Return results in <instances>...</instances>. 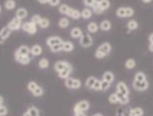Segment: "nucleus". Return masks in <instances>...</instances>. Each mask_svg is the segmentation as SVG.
Returning <instances> with one entry per match:
<instances>
[{"label": "nucleus", "mask_w": 153, "mask_h": 116, "mask_svg": "<svg viewBox=\"0 0 153 116\" xmlns=\"http://www.w3.org/2000/svg\"><path fill=\"white\" fill-rule=\"evenodd\" d=\"M100 29L102 30V31H104V32H108V31H111L112 30V22L109 21V20H103L102 22H101V24H100Z\"/></svg>", "instance_id": "obj_22"}, {"label": "nucleus", "mask_w": 153, "mask_h": 116, "mask_svg": "<svg viewBox=\"0 0 153 116\" xmlns=\"http://www.w3.org/2000/svg\"><path fill=\"white\" fill-rule=\"evenodd\" d=\"M14 59H16V62H19L21 65H29L32 60L31 56H23V55H19V54H16L14 53Z\"/></svg>", "instance_id": "obj_13"}, {"label": "nucleus", "mask_w": 153, "mask_h": 116, "mask_svg": "<svg viewBox=\"0 0 153 116\" xmlns=\"http://www.w3.org/2000/svg\"><path fill=\"white\" fill-rule=\"evenodd\" d=\"M139 28V23H138L137 20L130 19L127 22V30L129 32H132V31H136V30Z\"/></svg>", "instance_id": "obj_21"}, {"label": "nucleus", "mask_w": 153, "mask_h": 116, "mask_svg": "<svg viewBox=\"0 0 153 116\" xmlns=\"http://www.w3.org/2000/svg\"><path fill=\"white\" fill-rule=\"evenodd\" d=\"M74 116H86V114H85V112H82V113L74 114Z\"/></svg>", "instance_id": "obj_50"}, {"label": "nucleus", "mask_w": 153, "mask_h": 116, "mask_svg": "<svg viewBox=\"0 0 153 116\" xmlns=\"http://www.w3.org/2000/svg\"><path fill=\"white\" fill-rule=\"evenodd\" d=\"M2 105H3V97L0 95V106H2Z\"/></svg>", "instance_id": "obj_52"}, {"label": "nucleus", "mask_w": 153, "mask_h": 116, "mask_svg": "<svg viewBox=\"0 0 153 116\" xmlns=\"http://www.w3.org/2000/svg\"><path fill=\"white\" fill-rule=\"evenodd\" d=\"M89 109H90V102L88 100L79 101V102L74 105V113L78 114V113H82V112H86V111H89Z\"/></svg>", "instance_id": "obj_6"}, {"label": "nucleus", "mask_w": 153, "mask_h": 116, "mask_svg": "<svg viewBox=\"0 0 153 116\" xmlns=\"http://www.w3.org/2000/svg\"><path fill=\"white\" fill-rule=\"evenodd\" d=\"M86 30H88V33H90V34H95V33L99 32L100 25L96 22L92 21V22H90L89 24H88V26H86Z\"/></svg>", "instance_id": "obj_18"}, {"label": "nucleus", "mask_w": 153, "mask_h": 116, "mask_svg": "<svg viewBox=\"0 0 153 116\" xmlns=\"http://www.w3.org/2000/svg\"><path fill=\"white\" fill-rule=\"evenodd\" d=\"M150 87V83L148 81L147 74L143 71H137L132 80V88L138 92H144Z\"/></svg>", "instance_id": "obj_1"}, {"label": "nucleus", "mask_w": 153, "mask_h": 116, "mask_svg": "<svg viewBox=\"0 0 153 116\" xmlns=\"http://www.w3.org/2000/svg\"><path fill=\"white\" fill-rule=\"evenodd\" d=\"M102 80H104V81H106V82H108V83L112 84L113 82L115 81L114 72H112V71H109V70L105 71V72L103 74V76H102Z\"/></svg>", "instance_id": "obj_17"}, {"label": "nucleus", "mask_w": 153, "mask_h": 116, "mask_svg": "<svg viewBox=\"0 0 153 116\" xmlns=\"http://www.w3.org/2000/svg\"><path fill=\"white\" fill-rule=\"evenodd\" d=\"M92 8V11L94 14H102L104 11L101 9V7H100V3H99V0H95V2L93 3V6L91 7Z\"/></svg>", "instance_id": "obj_31"}, {"label": "nucleus", "mask_w": 153, "mask_h": 116, "mask_svg": "<svg viewBox=\"0 0 153 116\" xmlns=\"http://www.w3.org/2000/svg\"><path fill=\"white\" fill-rule=\"evenodd\" d=\"M80 46L83 48H89L93 45V39L92 36L90 35V33H83L82 36L79 39Z\"/></svg>", "instance_id": "obj_5"}, {"label": "nucleus", "mask_w": 153, "mask_h": 116, "mask_svg": "<svg viewBox=\"0 0 153 116\" xmlns=\"http://www.w3.org/2000/svg\"><path fill=\"white\" fill-rule=\"evenodd\" d=\"M101 88H102V80H96V82L94 83V86H93L92 90L94 91H101Z\"/></svg>", "instance_id": "obj_41"}, {"label": "nucleus", "mask_w": 153, "mask_h": 116, "mask_svg": "<svg viewBox=\"0 0 153 116\" xmlns=\"http://www.w3.org/2000/svg\"><path fill=\"white\" fill-rule=\"evenodd\" d=\"M38 2L42 3V4H45V3H48L49 2V0H37Z\"/></svg>", "instance_id": "obj_49"}, {"label": "nucleus", "mask_w": 153, "mask_h": 116, "mask_svg": "<svg viewBox=\"0 0 153 116\" xmlns=\"http://www.w3.org/2000/svg\"><path fill=\"white\" fill-rule=\"evenodd\" d=\"M82 34H83V31L81 28H79V26H74V28H72L70 31V36L74 39H79L80 37L82 36Z\"/></svg>", "instance_id": "obj_16"}, {"label": "nucleus", "mask_w": 153, "mask_h": 116, "mask_svg": "<svg viewBox=\"0 0 153 116\" xmlns=\"http://www.w3.org/2000/svg\"><path fill=\"white\" fill-rule=\"evenodd\" d=\"M108 102L111 104H119V101H118V97L116 92L115 93H112L111 95L108 97Z\"/></svg>", "instance_id": "obj_40"}, {"label": "nucleus", "mask_w": 153, "mask_h": 116, "mask_svg": "<svg viewBox=\"0 0 153 116\" xmlns=\"http://www.w3.org/2000/svg\"><path fill=\"white\" fill-rule=\"evenodd\" d=\"M67 16L74 20H79L81 18V11H79L78 9H74V8H70L67 13Z\"/></svg>", "instance_id": "obj_19"}, {"label": "nucleus", "mask_w": 153, "mask_h": 116, "mask_svg": "<svg viewBox=\"0 0 153 116\" xmlns=\"http://www.w3.org/2000/svg\"><path fill=\"white\" fill-rule=\"evenodd\" d=\"M136 65H137V62H136V60H134V58H128L127 60L125 61V67L128 70H132L136 67Z\"/></svg>", "instance_id": "obj_30"}, {"label": "nucleus", "mask_w": 153, "mask_h": 116, "mask_svg": "<svg viewBox=\"0 0 153 116\" xmlns=\"http://www.w3.org/2000/svg\"><path fill=\"white\" fill-rule=\"evenodd\" d=\"M69 67H71V64L66 60H58V61H56L54 65V69L57 74L60 72V71L65 70V69H67V68H69Z\"/></svg>", "instance_id": "obj_11"}, {"label": "nucleus", "mask_w": 153, "mask_h": 116, "mask_svg": "<svg viewBox=\"0 0 153 116\" xmlns=\"http://www.w3.org/2000/svg\"><path fill=\"white\" fill-rule=\"evenodd\" d=\"M134 14V10L131 7H119L116 10V16L119 19H127V18H132Z\"/></svg>", "instance_id": "obj_3"}, {"label": "nucleus", "mask_w": 153, "mask_h": 116, "mask_svg": "<svg viewBox=\"0 0 153 116\" xmlns=\"http://www.w3.org/2000/svg\"><path fill=\"white\" fill-rule=\"evenodd\" d=\"M42 53H43V47L39 44H35L31 47V55L34 56V57L42 55Z\"/></svg>", "instance_id": "obj_23"}, {"label": "nucleus", "mask_w": 153, "mask_h": 116, "mask_svg": "<svg viewBox=\"0 0 153 116\" xmlns=\"http://www.w3.org/2000/svg\"><path fill=\"white\" fill-rule=\"evenodd\" d=\"M49 25H51V21H49L47 18H42L41 22L38 24V26H39L41 29H47V28H49Z\"/></svg>", "instance_id": "obj_36"}, {"label": "nucleus", "mask_w": 153, "mask_h": 116, "mask_svg": "<svg viewBox=\"0 0 153 116\" xmlns=\"http://www.w3.org/2000/svg\"><path fill=\"white\" fill-rule=\"evenodd\" d=\"M143 3H146V4H148V3H151L153 1V0H141Z\"/></svg>", "instance_id": "obj_51"}, {"label": "nucleus", "mask_w": 153, "mask_h": 116, "mask_svg": "<svg viewBox=\"0 0 153 116\" xmlns=\"http://www.w3.org/2000/svg\"><path fill=\"white\" fill-rule=\"evenodd\" d=\"M91 116H104L102 113H95V114H93V115H91Z\"/></svg>", "instance_id": "obj_55"}, {"label": "nucleus", "mask_w": 153, "mask_h": 116, "mask_svg": "<svg viewBox=\"0 0 153 116\" xmlns=\"http://www.w3.org/2000/svg\"><path fill=\"white\" fill-rule=\"evenodd\" d=\"M92 16H93V11L91 8L85 7V8L81 11V18H82L83 20H89L90 18H92Z\"/></svg>", "instance_id": "obj_24"}, {"label": "nucleus", "mask_w": 153, "mask_h": 116, "mask_svg": "<svg viewBox=\"0 0 153 116\" xmlns=\"http://www.w3.org/2000/svg\"><path fill=\"white\" fill-rule=\"evenodd\" d=\"M74 49V43L71 41H64V44H62V52L66 53H70Z\"/></svg>", "instance_id": "obj_26"}, {"label": "nucleus", "mask_w": 153, "mask_h": 116, "mask_svg": "<svg viewBox=\"0 0 153 116\" xmlns=\"http://www.w3.org/2000/svg\"><path fill=\"white\" fill-rule=\"evenodd\" d=\"M42 20V16H39V14H34V16H32V19H31V21H32L33 23H35V24H39V22H41Z\"/></svg>", "instance_id": "obj_42"}, {"label": "nucleus", "mask_w": 153, "mask_h": 116, "mask_svg": "<svg viewBox=\"0 0 153 116\" xmlns=\"http://www.w3.org/2000/svg\"><path fill=\"white\" fill-rule=\"evenodd\" d=\"M64 43V39H61L60 36H57V35H53V36H49L47 39H46V45L51 48V47H54V46H57V45H61Z\"/></svg>", "instance_id": "obj_8"}, {"label": "nucleus", "mask_w": 153, "mask_h": 116, "mask_svg": "<svg viewBox=\"0 0 153 116\" xmlns=\"http://www.w3.org/2000/svg\"><path fill=\"white\" fill-rule=\"evenodd\" d=\"M94 2H95V0H83V4L88 7V8H91Z\"/></svg>", "instance_id": "obj_44"}, {"label": "nucleus", "mask_w": 153, "mask_h": 116, "mask_svg": "<svg viewBox=\"0 0 153 116\" xmlns=\"http://www.w3.org/2000/svg\"><path fill=\"white\" fill-rule=\"evenodd\" d=\"M111 88V83H108V82H106V81L102 80V88H101V91H107Z\"/></svg>", "instance_id": "obj_43"}, {"label": "nucleus", "mask_w": 153, "mask_h": 116, "mask_svg": "<svg viewBox=\"0 0 153 116\" xmlns=\"http://www.w3.org/2000/svg\"><path fill=\"white\" fill-rule=\"evenodd\" d=\"M27 14H29V12H27V10L25 8H19L16 11V16L20 20H24L27 16Z\"/></svg>", "instance_id": "obj_25"}, {"label": "nucleus", "mask_w": 153, "mask_h": 116, "mask_svg": "<svg viewBox=\"0 0 153 116\" xmlns=\"http://www.w3.org/2000/svg\"><path fill=\"white\" fill-rule=\"evenodd\" d=\"M8 114V109L4 105L0 106V116H6Z\"/></svg>", "instance_id": "obj_45"}, {"label": "nucleus", "mask_w": 153, "mask_h": 116, "mask_svg": "<svg viewBox=\"0 0 153 116\" xmlns=\"http://www.w3.org/2000/svg\"><path fill=\"white\" fill-rule=\"evenodd\" d=\"M96 80H97V78L95 77V76H91V77L86 78L85 80V87L89 89V90H92L93 86H94V83L96 82Z\"/></svg>", "instance_id": "obj_28"}, {"label": "nucleus", "mask_w": 153, "mask_h": 116, "mask_svg": "<svg viewBox=\"0 0 153 116\" xmlns=\"http://www.w3.org/2000/svg\"><path fill=\"white\" fill-rule=\"evenodd\" d=\"M38 86H39V84L37 83V82H36V81H29V82H27V90L30 91V92H31V93H32L33 91L35 90L36 88L38 87Z\"/></svg>", "instance_id": "obj_39"}, {"label": "nucleus", "mask_w": 153, "mask_h": 116, "mask_svg": "<svg viewBox=\"0 0 153 116\" xmlns=\"http://www.w3.org/2000/svg\"><path fill=\"white\" fill-rule=\"evenodd\" d=\"M72 71H74V68L71 66V67L67 68V69H65V70L60 71V72H58V77L60 78V79L66 80V79H68V78L70 77V74H72Z\"/></svg>", "instance_id": "obj_20"}, {"label": "nucleus", "mask_w": 153, "mask_h": 116, "mask_svg": "<svg viewBox=\"0 0 153 116\" xmlns=\"http://www.w3.org/2000/svg\"><path fill=\"white\" fill-rule=\"evenodd\" d=\"M38 67L41 68V69H47L49 67V60H48L47 58H41L39 61H38Z\"/></svg>", "instance_id": "obj_33"}, {"label": "nucleus", "mask_w": 153, "mask_h": 116, "mask_svg": "<svg viewBox=\"0 0 153 116\" xmlns=\"http://www.w3.org/2000/svg\"><path fill=\"white\" fill-rule=\"evenodd\" d=\"M69 9H70V7L68 6V4H66V3H62V4H60L59 6V8H58V11L61 13V14H66L67 16L68 11H69Z\"/></svg>", "instance_id": "obj_38"}, {"label": "nucleus", "mask_w": 153, "mask_h": 116, "mask_svg": "<svg viewBox=\"0 0 153 116\" xmlns=\"http://www.w3.org/2000/svg\"><path fill=\"white\" fill-rule=\"evenodd\" d=\"M143 115H144V111L140 106L131 107L130 110L128 111V116H143Z\"/></svg>", "instance_id": "obj_15"}, {"label": "nucleus", "mask_w": 153, "mask_h": 116, "mask_svg": "<svg viewBox=\"0 0 153 116\" xmlns=\"http://www.w3.org/2000/svg\"><path fill=\"white\" fill-rule=\"evenodd\" d=\"M8 28H9L11 31H19L21 28H22V20L18 19L16 16H14L13 19H11L8 23Z\"/></svg>", "instance_id": "obj_9"}, {"label": "nucleus", "mask_w": 153, "mask_h": 116, "mask_svg": "<svg viewBox=\"0 0 153 116\" xmlns=\"http://www.w3.org/2000/svg\"><path fill=\"white\" fill-rule=\"evenodd\" d=\"M116 94H117L118 101H119V104H120V105H127V104L130 102L129 95H125V94L118 93V92H116Z\"/></svg>", "instance_id": "obj_27"}, {"label": "nucleus", "mask_w": 153, "mask_h": 116, "mask_svg": "<svg viewBox=\"0 0 153 116\" xmlns=\"http://www.w3.org/2000/svg\"><path fill=\"white\" fill-rule=\"evenodd\" d=\"M115 116H126V114H125V111L123 110V109H118V110L116 111Z\"/></svg>", "instance_id": "obj_47"}, {"label": "nucleus", "mask_w": 153, "mask_h": 116, "mask_svg": "<svg viewBox=\"0 0 153 116\" xmlns=\"http://www.w3.org/2000/svg\"><path fill=\"white\" fill-rule=\"evenodd\" d=\"M16 7V0H6L4 1V8L7 10H13Z\"/></svg>", "instance_id": "obj_35"}, {"label": "nucleus", "mask_w": 153, "mask_h": 116, "mask_svg": "<svg viewBox=\"0 0 153 116\" xmlns=\"http://www.w3.org/2000/svg\"><path fill=\"white\" fill-rule=\"evenodd\" d=\"M116 92L125 94V95H129V94H130V90H129L127 83L124 82V81H119V82L116 84Z\"/></svg>", "instance_id": "obj_10"}, {"label": "nucleus", "mask_w": 153, "mask_h": 116, "mask_svg": "<svg viewBox=\"0 0 153 116\" xmlns=\"http://www.w3.org/2000/svg\"><path fill=\"white\" fill-rule=\"evenodd\" d=\"M149 51L151 53H153V44H149Z\"/></svg>", "instance_id": "obj_54"}, {"label": "nucleus", "mask_w": 153, "mask_h": 116, "mask_svg": "<svg viewBox=\"0 0 153 116\" xmlns=\"http://www.w3.org/2000/svg\"><path fill=\"white\" fill-rule=\"evenodd\" d=\"M22 116H31V114L29 113V111L26 110L25 112H24V113H23V115Z\"/></svg>", "instance_id": "obj_53"}, {"label": "nucleus", "mask_w": 153, "mask_h": 116, "mask_svg": "<svg viewBox=\"0 0 153 116\" xmlns=\"http://www.w3.org/2000/svg\"><path fill=\"white\" fill-rule=\"evenodd\" d=\"M148 41H149V44H153V33H151L150 35H149Z\"/></svg>", "instance_id": "obj_48"}, {"label": "nucleus", "mask_w": 153, "mask_h": 116, "mask_svg": "<svg viewBox=\"0 0 153 116\" xmlns=\"http://www.w3.org/2000/svg\"><path fill=\"white\" fill-rule=\"evenodd\" d=\"M1 10H2V7L0 6V13H1Z\"/></svg>", "instance_id": "obj_56"}, {"label": "nucleus", "mask_w": 153, "mask_h": 116, "mask_svg": "<svg viewBox=\"0 0 153 116\" xmlns=\"http://www.w3.org/2000/svg\"><path fill=\"white\" fill-rule=\"evenodd\" d=\"M14 53H16V54H19V55L29 56L30 54H31V47H29L27 45H21L16 49Z\"/></svg>", "instance_id": "obj_14"}, {"label": "nucleus", "mask_w": 153, "mask_h": 116, "mask_svg": "<svg viewBox=\"0 0 153 116\" xmlns=\"http://www.w3.org/2000/svg\"><path fill=\"white\" fill-rule=\"evenodd\" d=\"M111 53H112V45H111V43L104 42L95 49L94 56H95V58H97V59H103V58H105L106 56H108Z\"/></svg>", "instance_id": "obj_2"}, {"label": "nucleus", "mask_w": 153, "mask_h": 116, "mask_svg": "<svg viewBox=\"0 0 153 116\" xmlns=\"http://www.w3.org/2000/svg\"><path fill=\"white\" fill-rule=\"evenodd\" d=\"M27 111H29V113L31 114V116H41V111L38 110L35 105H31V106H29Z\"/></svg>", "instance_id": "obj_34"}, {"label": "nucleus", "mask_w": 153, "mask_h": 116, "mask_svg": "<svg viewBox=\"0 0 153 116\" xmlns=\"http://www.w3.org/2000/svg\"><path fill=\"white\" fill-rule=\"evenodd\" d=\"M11 33H12V31H11L8 26H3L2 29L0 30V45H2L3 43L9 39L10 35H11Z\"/></svg>", "instance_id": "obj_12"}, {"label": "nucleus", "mask_w": 153, "mask_h": 116, "mask_svg": "<svg viewBox=\"0 0 153 116\" xmlns=\"http://www.w3.org/2000/svg\"><path fill=\"white\" fill-rule=\"evenodd\" d=\"M32 94L34 95L35 97H43L44 95V89H43V87H41V86H38L37 88H36L35 90L33 91Z\"/></svg>", "instance_id": "obj_37"}, {"label": "nucleus", "mask_w": 153, "mask_h": 116, "mask_svg": "<svg viewBox=\"0 0 153 116\" xmlns=\"http://www.w3.org/2000/svg\"><path fill=\"white\" fill-rule=\"evenodd\" d=\"M49 6L51 7H57L60 6V0H49Z\"/></svg>", "instance_id": "obj_46"}, {"label": "nucleus", "mask_w": 153, "mask_h": 116, "mask_svg": "<svg viewBox=\"0 0 153 116\" xmlns=\"http://www.w3.org/2000/svg\"><path fill=\"white\" fill-rule=\"evenodd\" d=\"M65 86H66V88L70 89V90H78V89L82 87V82L78 78L69 77L68 79L65 80Z\"/></svg>", "instance_id": "obj_4"}, {"label": "nucleus", "mask_w": 153, "mask_h": 116, "mask_svg": "<svg viewBox=\"0 0 153 116\" xmlns=\"http://www.w3.org/2000/svg\"><path fill=\"white\" fill-rule=\"evenodd\" d=\"M21 29L26 32L30 35H34L37 32V24L33 23L32 21H29V22H23L22 23V28Z\"/></svg>", "instance_id": "obj_7"}, {"label": "nucleus", "mask_w": 153, "mask_h": 116, "mask_svg": "<svg viewBox=\"0 0 153 116\" xmlns=\"http://www.w3.org/2000/svg\"><path fill=\"white\" fill-rule=\"evenodd\" d=\"M99 3H100L101 9H102L104 12L111 8V1H109V0H99Z\"/></svg>", "instance_id": "obj_32"}, {"label": "nucleus", "mask_w": 153, "mask_h": 116, "mask_svg": "<svg viewBox=\"0 0 153 116\" xmlns=\"http://www.w3.org/2000/svg\"><path fill=\"white\" fill-rule=\"evenodd\" d=\"M69 24H70V21H69V19H68L67 16H62L58 21V25H59L60 29H66V28L69 26Z\"/></svg>", "instance_id": "obj_29"}]
</instances>
